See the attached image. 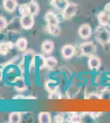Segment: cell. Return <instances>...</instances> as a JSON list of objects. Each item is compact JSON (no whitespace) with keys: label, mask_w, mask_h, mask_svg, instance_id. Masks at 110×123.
<instances>
[{"label":"cell","mask_w":110,"mask_h":123,"mask_svg":"<svg viewBox=\"0 0 110 123\" xmlns=\"http://www.w3.org/2000/svg\"><path fill=\"white\" fill-rule=\"evenodd\" d=\"M95 37L102 44H107L110 43V31L103 25H99L95 30Z\"/></svg>","instance_id":"1"},{"label":"cell","mask_w":110,"mask_h":123,"mask_svg":"<svg viewBox=\"0 0 110 123\" xmlns=\"http://www.w3.org/2000/svg\"><path fill=\"white\" fill-rule=\"evenodd\" d=\"M77 12V5L73 3H69L63 11V17L65 20L72 18Z\"/></svg>","instance_id":"2"},{"label":"cell","mask_w":110,"mask_h":123,"mask_svg":"<svg viewBox=\"0 0 110 123\" xmlns=\"http://www.w3.org/2000/svg\"><path fill=\"white\" fill-rule=\"evenodd\" d=\"M81 51L83 55L91 57L95 53V45L94 44V43L87 41L81 44Z\"/></svg>","instance_id":"3"},{"label":"cell","mask_w":110,"mask_h":123,"mask_svg":"<svg viewBox=\"0 0 110 123\" xmlns=\"http://www.w3.org/2000/svg\"><path fill=\"white\" fill-rule=\"evenodd\" d=\"M78 34H79L80 37L83 39H87L91 36L92 35V29L91 26L89 24H83L79 27L78 30Z\"/></svg>","instance_id":"4"},{"label":"cell","mask_w":110,"mask_h":123,"mask_svg":"<svg viewBox=\"0 0 110 123\" xmlns=\"http://www.w3.org/2000/svg\"><path fill=\"white\" fill-rule=\"evenodd\" d=\"M21 25L24 29H30L34 25V17L32 14L22 16L21 18Z\"/></svg>","instance_id":"5"},{"label":"cell","mask_w":110,"mask_h":123,"mask_svg":"<svg viewBox=\"0 0 110 123\" xmlns=\"http://www.w3.org/2000/svg\"><path fill=\"white\" fill-rule=\"evenodd\" d=\"M88 66L91 70H98L101 66V60L99 57L92 55L88 61Z\"/></svg>","instance_id":"6"},{"label":"cell","mask_w":110,"mask_h":123,"mask_svg":"<svg viewBox=\"0 0 110 123\" xmlns=\"http://www.w3.org/2000/svg\"><path fill=\"white\" fill-rule=\"evenodd\" d=\"M45 21L47 23L48 26H53V25H58V19L57 16L53 12L46 13L45 15Z\"/></svg>","instance_id":"7"},{"label":"cell","mask_w":110,"mask_h":123,"mask_svg":"<svg viewBox=\"0 0 110 123\" xmlns=\"http://www.w3.org/2000/svg\"><path fill=\"white\" fill-rule=\"evenodd\" d=\"M75 53V48L71 44H67L63 46L62 49V55L66 59H69L74 55Z\"/></svg>","instance_id":"8"},{"label":"cell","mask_w":110,"mask_h":123,"mask_svg":"<svg viewBox=\"0 0 110 123\" xmlns=\"http://www.w3.org/2000/svg\"><path fill=\"white\" fill-rule=\"evenodd\" d=\"M98 21L100 25L103 26H108L110 22V15L108 14L105 11L101 12L98 15Z\"/></svg>","instance_id":"9"},{"label":"cell","mask_w":110,"mask_h":123,"mask_svg":"<svg viewBox=\"0 0 110 123\" xmlns=\"http://www.w3.org/2000/svg\"><path fill=\"white\" fill-rule=\"evenodd\" d=\"M17 1L16 0H3V7L6 11L7 12H13L17 7Z\"/></svg>","instance_id":"10"},{"label":"cell","mask_w":110,"mask_h":123,"mask_svg":"<svg viewBox=\"0 0 110 123\" xmlns=\"http://www.w3.org/2000/svg\"><path fill=\"white\" fill-rule=\"evenodd\" d=\"M52 3L57 9L63 11L69 3V2L68 0H52Z\"/></svg>","instance_id":"11"},{"label":"cell","mask_w":110,"mask_h":123,"mask_svg":"<svg viewBox=\"0 0 110 123\" xmlns=\"http://www.w3.org/2000/svg\"><path fill=\"white\" fill-rule=\"evenodd\" d=\"M54 49V43L53 41L50 40H46L42 44V50L46 53H49Z\"/></svg>","instance_id":"12"},{"label":"cell","mask_w":110,"mask_h":123,"mask_svg":"<svg viewBox=\"0 0 110 123\" xmlns=\"http://www.w3.org/2000/svg\"><path fill=\"white\" fill-rule=\"evenodd\" d=\"M39 122L40 123H50L51 116L48 112H42L39 115Z\"/></svg>","instance_id":"13"},{"label":"cell","mask_w":110,"mask_h":123,"mask_svg":"<svg viewBox=\"0 0 110 123\" xmlns=\"http://www.w3.org/2000/svg\"><path fill=\"white\" fill-rule=\"evenodd\" d=\"M21 120V116L20 114V112H13L10 114L9 117V121L12 123H19Z\"/></svg>","instance_id":"14"},{"label":"cell","mask_w":110,"mask_h":123,"mask_svg":"<svg viewBox=\"0 0 110 123\" xmlns=\"http://www.w3.org/2000/svg\"><path fill=\"white\" fill-rule=\"evenodd\" d=\"M57 65V59L54 57H48L45 58V66L49 68H53Z\"/></svg>","instance_id":"15"},{"label":"cell","mask_w":110,"mask_h":123,"mask_svg":"<svg viewBox=\"0 0 110 123\" xmlns=\"http://www.w3.org/2000/svg\"><path fill=\"white\" fill-rule=\"evenodd\" d=\"M17 49L21 51L26 50V49L27 48V40L24 38L19 39L17 41Z\"/></svg>","instance_id":"16"},{"label":"cell","mask_w":110,"mask_h":123,"mask_svg":"<svg viewBox=\"0 0 110 123\" xmlns=\"http://www.w3.org/2000/svg\"><path fill=\"white\" fill-rule=\"evenodd\" d=\"M29 7H30V13L32 15H35L39 12V5L36 2H31L29 3Z\"/></svg>","instance_id":"17"},{"label":"cell","mask_w":110,"mask_h":123,"mask_svg":"<svg viewBox=\"0 0 110 123\" xmlns=\"http://www.w3.org/2000/svg\"><path fill=\"white\" fill-rule=\"evenodd\" d=\"M46 89L49 92H54L57 90V84H56L55 81L53 80H49L46 84Z\"/></svg>","instance_id":"18"},{"label":"cell","mask_w":110,"mask_h":123,"mask_svg":"<svg viewBox=\"0 0 110 123\" xmlns=\"http://www.w3.org/2000/svg\"><path fill=\"white\" fill-rule=\"evenodd\" d=\"M19 11H20V13L22 16L31 14V13H30L29 4H21L19 7Z\"/></svg>","instance_id":"19"},{"label":"cell","mask_w":110,"mask_h":123,"mask_svg":"<svg viewBox=\"0 0 110 123\" xmlns=\"http://www.w3.org/2000/svg\"><path fill=\"white\" fill-rule=\"evenodd\" d=\"M49 32L53 35H58L60 34V29L58 25H53V26H48Z\"/></svg>","instance_id":"20"},{"label":"cell","mask_w":110,"mask_h":123,"mask_svg":"<svg viewBox=\"0 0 110 123\" xmlns=\"http://www.w3.org/2000/svg\"><path fill=\"white\" fill-rule=\"evenodd\" d=\"M10 50V47L7 43H1L0 44V53L2 54H7Z\"/></svg>","instance_id":"21"},{"label":"cell","mask_w":110,"mask_h":123,"mask_svg":"<svg viewBox=\"0 0 110 123\" xmlns=\"http://www.w3.org/2000/svg\"><path fill=\"white\" fill-rule=\"evenodd\" d=\"M81 120V117L79 116L78 114L77 113H73L71 114V117H70V122H73V123H77V122H80Z\"/></svg>","instance_id":"22"},{"label":"cell","mask_w":110,"mask_h":123,"mask_svg":"<svg viewBox=\"0 0 110 123\" xmlns=\"http://www.w3.org/2000/svg\"><path fill=\"white\" fill-rule=\"evenodd\" d=\"M49 98V99H59V98H61V96H60V94H58L57 91H54V92L50 93Z\"/></svg>","instance_id":"23"},{"label":"cell","mask_w":110,"mask_h":123,"mask_svg":"<svg viewBox=\"0 0 110 123\" xmlns=\"http://www.w3.org/2000/svg\"><path fill=\"white\" fill-rule=\"evenodd\" d=\"M7 26V21L4 17H0V30H3Z\"/></svg>","instance_id":"24"},{"label":"cell","mask_w":110,"mask_h":123,"mask_svg":"<svg viewBox=\"0 0 110 123\" xmlns=\"http://www.w3.org/2000/svg\"><path fill=\"white\" fill-rule=\"evenodd\" d=\"M63 120H64V118H63V117L62 116V115H57V116L55 117L56 122H63Z\"/></svg>","instance_id":"25"},{"label":"cell","mask_w":110,"mask_h":123,"mask_svg":"<svg viewBox=\"0 0 110 123\" xmlns=\"http://www.w3.org/2000/svg\"><path fill=\"white\" fill-rule=\"evenodd\" d=\"M88 98H90V99H93V98H101L102 97L101 96H99V94H91V95H90Z\"/></svg>","instance_id":"26"},{"label":"cell","mask_w":110,"mask_h":123,"mask_svg":"<svg viewBox=\"0 0 110 123\" xmlns=\"http://www.w3.org/2000/svg\"><path fill=\"white\" fill-rule=\"evenodd\" d=\"M104 11L108 13V14H109V15H110V3H107V4L105 5V7H104Z\"/></svg>","instance_id":"27"},{"label":"cell","mask_w":110,"mask_h":123,"mask_svg":"<svg viewBox=\"0 0 110 123\" xmlns=\"http://www.w3.org/2000/svg\"><path fill=\"white\" fill-rule=\"evenodd\" d=\"M3 70L0 68V80H2L3 79Z\"/></svg>","instance_id":"28"},{"label":"cell","mask_w":110,"mask_h":123,"mask_svg":"<svg viewBox=\"0 0 110 123\" xmlns=\"http://www.w3.org/2000/svg\"><path fill=\"white\" fill-rule=\"evenodd\" d=\"M109 28H110V22H109Z\"/></svg>","instance_id":"29"}]
</instances>
